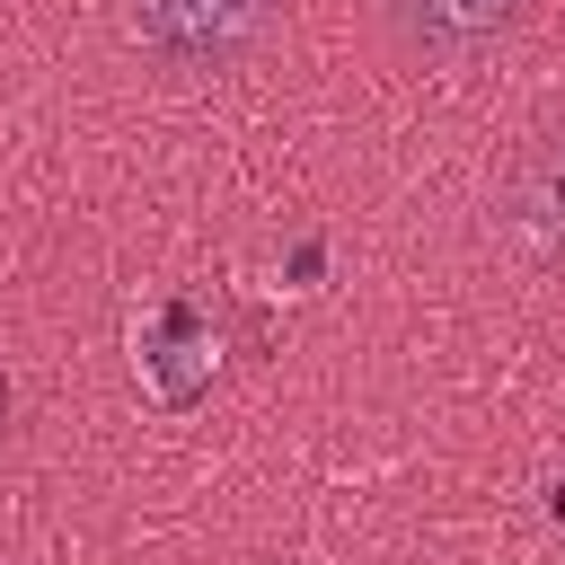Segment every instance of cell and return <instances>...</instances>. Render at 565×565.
Masks as SVG:
<instances>
[{
  "instance_id": "cell-1",
  "label": "cell",
  "mask_w": 565,
  "mask_h": 565,
  "mask_svg": "<svg viewBox=\"0 0 565 565\" xmlns=\"http://www.w3.org/2000/svg\"><path fill=\"white\" fill-rule=\"evenodd\" d=\"M494 238L521 265H565V124H539L494 177Z\"/></svg>"
},
{
  "instance_id": "cell-2",
  "label": "cell",
  "mask_w": 565,
  "mask_h": 565,
  "mask_svg": "<svg viewBox=\"0 0 565 565\" xmlns=\"http://www.w3.org/2000/svg\"><path fill=\"white\" fill-rule=\"evenodd\" d=\"M274 9H282V0H124L132 35H141L159 62H177V71H230L238 53L265 44Z\"/></svg>"
},
{
  "instance_id": "cell-3",
  "label": "cell",
  "mask_w": 565,
  "mask_h": 565,
  "mask_svg": "<svg viewBox=\"0 0 565 565\" xmlns=\"http://www.w3.org/2000/svg\"><path fill=\"white\" fill-rule=\"evenodd\" d=\"M521 18H530V0H388V26L415 62H477Z\"/></svg>"
}]
</instances>
